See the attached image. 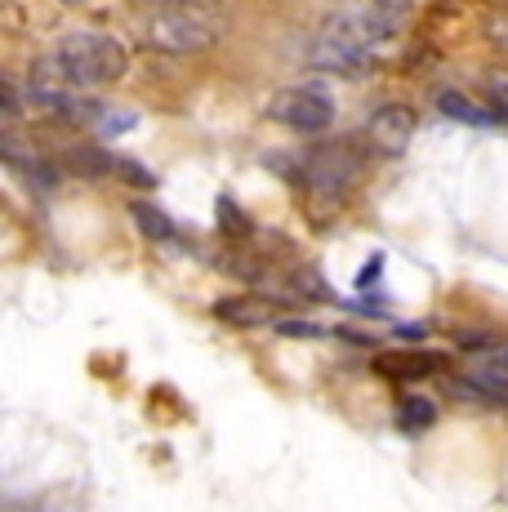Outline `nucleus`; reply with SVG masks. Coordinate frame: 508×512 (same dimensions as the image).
I'll return each mask as SVG.
<instances>
[{
    "instance_id": "nucleus-22",
    "label": "nucleus",
    "mask_w": 508,
    "mask_h": 512,
    "mask_svg": "<svg viewBox=\"0 0 508 512\" xmlns=\"http://www.w3.org/2000/svg\"><path fill=\"white\" fill-rule=\"evenodd\" d=\"M165 5H179V0H165Z\"/></svg>"
},
{
    "instance_id": "nucleus-16",
    "label": "nucleus",
    "mask_w": 508,
    "mask_h": 512,
    "mask_svg": "<svg viewBox=\"0 0 508 512\" xmlns=\"http://www.w3.org/2000/svg\"><path fill=\"white\" fill-rule=\"evenodd\" d=\"M486 107L495 112V121L508 125V76H491V85H486Z\"/></svg>"
},
{
    "instance_id": "nucleus-20",
    "label": "nucleus",
    "mask_w": 508,
    "mask_h": 512,
    "mask_svg": "<svg viewBox=\"0 0 508 512\" xmlns=\"http://www.w3.org/2000/svg\"><path fill=\"white\" fill-rule=\"evenodd\" d=\"M281 334H295V339H321V326H308V321H281Z\"/></svg>"
},
{
    "instance_id": "nucleus-4",
    "label": "nucleus",
    "mask_w": 508,
    "mask_h": 512,
    "mask_svg": "<svg viewBox=\"0 0 508 512\" xmlns=\"http://www.w3.org/2000/svg\"><path fill=\"white\" fill-rule=\"evenodd\" d=\"M272 116L295 134H326L335 125V94L317 81L290 85V90L272 98Z\"/></svg>"
},
{
    "instance_id": "nucleus-5",
    "label": "nucleus",
    "mask_w": 508,
    "mask_h": 512,
    "mask_svg": "<svg viewBox=\"0 0 508 512\" xmlns=\"http://www.w3.org/2000/svg\"><path fill=\"white\" fill-rule=\"evenodd\" d=\"M357 174H361V152L348 139H330L308 156V179L321 196H344Z\"/></svg>"
},
{
    "instance_id": "nucleus-14",
    "label": "nucleus",
    "mask_w": 508,
    "mask_h": 512,
    "mask_svg": "<svg viewBox=\"0 0 508 512\" xmlns=\"http://www.w3.org/2000/svg\"><path fill=\"white\" fill-rule=\"evenodd\" d=\"M433 419H437V406L433 401H424V397H406L402 401V428H433Z\"/></svg>"
},
{
    "instance_id": "nucleus-21",
    "label": "nucleus",
    "mask_w": 508,
    "mask_h": 512,
    "mask_svg": "<svg viewBox=\"0 0 508 512\" xmlns=\"http://www.w3.org/2000/svg\"><path fill=\"white\" fill-rule=\"evenodd\" d=\"M370 5H379V9H393V14H406V9H410V0H370Z\"/></svg>"
},
{
    "instance_id": "nucleus-10",
    "label": "nucleus",
    "mask_w": 508,
    "mask_h": 512,
    "mask_svg": "<svg viewBox=\"0 0 508 512\" xmlns=\"http://www.w3.org/2000/svg\"><path fill=\"white\" fill-rule=\"evenodd\" d=\"M130 214H134V228L148 236V241H156V245H165V241H174V236H179L174 219L156 201H130Z\"/></svg>"
},
{
    "instance_id": "nucleus-2",
    "label": "nucleus",
    "mask_w": 508,
    "mask_h": 512,
    "mask_svg": "<svg viewBox=\"0 0 508 512\" xmlns=\"http://www.w3.org/2000/svg\"><path fill=\"white\" fill-rule=\"evenodd\" d=\"M54 58L81 90L121 81L125 67H130V54H125V45L116 41L112 32H67L63 41H58Z\"/></svg>"
},
{
    "instance_id": "nucleus-19",
    "label": "nucleus",
    "mask_w": 508,
    "mask_h": 512,
    "mask_svg": "<svg viewBox=\"0 0 508 512\" xmlns=\"http://www.w3.org/2000/svg\"><path fill=\"white\" fill-rule=\"evenodd\" d=\"M0 98H5V116H9V121H18V112H23V103H18V85L14 81H0Z\"/></svg>"
},
{
    "instance_id": "nucleus-12",
    "label": "nucleus",
    "mask_w": 508,
    "mask_h": 512,
    "mask_svg": "<svg viewBox=\"0 0 508 512\" xmlns=\"http://www.w3.org/2000/svg\"><path fill=\"white\" fill-rule=\"evenodd\" d=\"M67 165H76L81 174H116V156L99 152V147H72Z\"/></svg>"
},
{
    "instance_id": "nucleus-15",
    "label": "nucleus",
    "mask_w": 508,
    "mask_h": 512,
    "mask_svg": "<svg viewBox=\"0 0 508 512\" xmlns=\"http://www.w3.org/2000/svg\"><path fill=\"white\" fill-rule=\"evenodd\" d=\"M214 210H219V228L228 236H250V219L237 210V201H232V196H219V201H214Z\"/></svg>"
},
{
    "instance_id": "nucleus-9",
    "label": "nucleus",
    "mask_w": 508,
    "mask_h": 512,
    "mask_svg": "<svg viewBox=\"0 0 508 512\" xmlns=\"http://www.w3.org/2000/svg\"><path fill=\"white\" fill-rule=\"evenodd\" d=\"M437 107H442V116L473 125V130H491V125H500V121H495V112H491L486 103H477V98H468V94H455V90L437 94Z\"/></svg>"
},
{
    "instance_id": "nucleus-7",
    "label": "nucleus",
    "mask_w": 508,
    "mask_h": 512,
    "mask_svg": "<svg viewBox=\"0 0 508 512\" xmlns=\"http://www.w3.org/2000/svg\"><path fill=\"white\" fill-rule=\"evenodd\" d=\"M375 370L388 379H428V374L446 370V357L442 352H388L375 361Z\"/></svg>"
},
{
    "instance_id": "nucleus-18",
    "label": "nucleus",
    "mask_w": 508,
    "mask_h": 512,
    "mask_svg": "<svg viewBox=\"0 0 508 512\" xmlns=\"http://www.w3.org/2000/svg\"><path fill=\"white\" fill-rule=\"evenodd\" d=\"M290 281H295V290H299V294H308V299H326V294H330V290H326V281H321L312 268L290 272Z\"/></svg>"
},
{
    "instance_id": "nucleus-1",
    "label": "nucleus",
    "mask_w": 508,
    "mask_h": 512,
    "mask_svg": "<svg viewBox=\"0 0 508 512\" xmlns=\"http://www.w3.org/2000/svg\"><path fill=\"white\" fill-rule=\"evenodd\" d=\"M397 27H402V14L379 9L370 0H361L353 9H339V14H330L321 23L317 45H312V63L330 67V72L357 76L370 67V49L384 45L388 36H397Z\"/></svg>"
},
{
    "instance_id": "nucleus-11",
    "label": "nucleus",
    "mask_w": 508,
    "mask_h": 512,
    "mask_svg": "<svg viewBox=\"0 0 508 512\" xmlns=\"http://www.w3.org/2000/svg\"><path fill=\"white\" fill-rule=\"evenodd\" d=\"M214 317L232 321V326H259V321H268V303H254V299H223V303H214Z\"/></svg>"
},
{
    "instance_id": "nucleus-8",
    "label": "nucleus",
    "mask_w": 508,
    "mask_h": 512,
    "mask_svg": "<svg viewBox=\"0 0 508 512\" xmlns=\"http://www.w3.org/2000/svg\"><path fill=\"white\" fill-rule=\"evenodd\" d=\"M5 161H9V170L14 174H23L27 183L36 187V192H50V187L58 183V170L50 161H41V156H32V152H23L14 139H5Z\"/></svg>"
},
{
    "instance_id": "nucleus-17",
    "label": "nucleus",
    "mask_w": 508,
    "mask_h": 512,
    "mask_svg": "<svg viewBox=\"0 0 508 512\" xmlns=\"http://www.w3.org/2000/svg\"><path fill=\"white\" fill-rule=\"evenodd\" d=\"M116 174H121L125 183H134V187H152V183H156V174L148 170V165L130 161V156H121V161H116Z\"/></svg>"
},
{
    "instance_id": "nucleus-3",
    "label": "nucleus",
    "mask_w": 508,
    "mask_h": 512,
    "mask_svg": "<svg viewBox=\"0 0 508 512\" xmlns=\"http://www.w3.org/2000/svg\"><path fill=\"white\" fill-rule=\"evenodd\" d=\"M148 41L161 49V54H205L214 45V27L205 23V14L197 9H183V5H165L148 18Z\"/></svg>"
},
{
    "instance_id": "nucleus-6",
    "label": "nucleus",
    "mask_w": 508,
    "mask_h": 512,
    "mask_svg": "<svg viewBox=\"0 0 508 512\" xmlns=\"http://www.w3.org/2000/svg\"><path fill=\"white\" fill-rule=\"evenodd\" d=\"M415 112H410L406 103H384V107H375L370 112V121H366V134H370V143L379 147V152H406V143L415 139Z\"/></svg>"
},
{
    "instance_id": "nucleus-13",
    "label": "nucleus",
    "mask_w": 508,
    "mask_h": 512,
    "mask_svg": "<svg viewBox=\"0 0 508 512\" xmlns=\"http://www.w3.org/2000/svg\"><path fill=\"white\" fill-rule=\"evenodd\" d=\"M99 139H116V134H125V130H134V112H121V107H103L99 112V121L90 125Z\"/></svg>"
}]
</instances>
